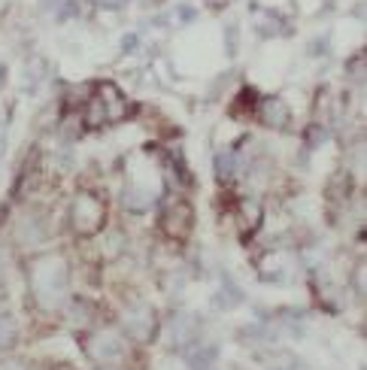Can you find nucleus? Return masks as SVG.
I'll use <instances>...</instances> for the list:
<instances>
[{
    "instance_id": "f257e3e1",
    "label": "nucleus",
    "mask_w": 367,
    "mask_h": 370,
    "mask_svg": "<svg viewBox=\"0 0 367 370\" xmlns=\"http://www.w3.org/2000/svg\"><path fill=\"white\" fill-rule=\"evenodd\" d=\"M31 291L46 309L61 304L67 291V264L61 255H43L31 264Z\"/></svg>"
},
{
    "instance_id": "f03ea898",
    "label": "nucleus",
    "mask_w": 367,
    "mask_h": 370,
    "mask_svg": "<svg viewBox=\"0 0 367 370\" xmlns=\"http://www.w3.org/2000/svg\"><path fill=\"white\" fill-rule=\"evenodd\" d=\"M82 346L91 355V361L100 370H122L128 364V343L122 334L115 331H97V334H85Z\"/></svg>"
},
{
    "instance_id": "7ed1b4c3",
    "label": "nucleus",
    "mask_w": 367,
    "mask_h": 370,
    "mask_svg": "<svg viewBox=\"0 0 367 370\" xmlns=\"http://www.w3.org/2000/svg\"><path fill=\"white\" fill-rule=\"evenodd\" d=\"M70 225L79 237H95L106 225V200L95 191H79L70 207Z\"/></svg>"
},
{
    "instance_id": "20e7f679",
    "label": "nucleus",
    "mask_w": 367,
    "mask_h": 370,
    "mask_svg": "<svg viewBox=\"0 0 367 370\" xmlns=\"http://www.w3.org/2000/svg\"><path fill=\"white\" fill-rule=\"evenodd\" d=\"M158 225L167 237L182 240L188 237L191 228H195V213H191V204L182 198H164L161 200V213H158Z\"/></svg>"
},
{
    "instance_id": "39448f33",
    "label": "nucleus",
    "mask_w": 367,
    "mask_h": 370,
    "mask_svg": "<svg viewBox=\"0 0 367 370\" xmlns=\"http://www.w3.org/2000/svg\"><path fill=\"white\" fill-rule=\"evenodd\" d=\"M124 325H128V334L131 337H137V340H152L155 334H158V319L155 313L149 307H137V309H131L128 316H124Z\"/></svg>"
},
{
    "instance_id": "423d86ee",
    "label": "nucleus",
    "mask_w": 367,
    "mask_h": 370,
    "mask_svg": "<svg viewBox=\"0 0 367 370\" xmlns=\"http://www.w3.org/2000/svg\"><path fill=\"white\" fill-rule=\"evenodd\" d=\"M106 124H113L110 109H106L104 95L95 88V95H91L85 100V106H82V128H85V131H100V128H106Z\"/></svg>"
},
{
    "instance_id": "0eeeda50",
    "label": "nucleus",
    "mask_w": 367,
    "mask_h": 370,
    "mask_svg": "<svg viewBox=\"0 0 367 370\" xmlns=\"http://www.w3.org/2000/svg\"><path fill=\"white\" fill-rule=\"evenodd\" d=\"M258 119H261V124H267V128H286L288 124V106L282 104L279 97H261V104H258Z\"/></svg>"
},
{
    "instance_id": "6e6552de",
    "label": "nucleus",
    "mask_w": 367,
    "mask_h": 370,
    "mask_svg": "<svg viewBox=\"0 0 367 370\" xmlns=\"http://www.w3.org/2000/svg\"><path fill=\"white\" fill-rule=\"evenodd\" d=\"M97 91H100V95H104V100H106V109H110L113 124L128 119V115H131V104H128V97L122 95L119 86H113V82H100Z\"/></svg>"
},
{
    "instance_id": "1a4fd4ad",
    "label": "nucleus",
    "mask_w": 367,
    "mask_h": 370,
    "mask_svg": "<svg viewBox=\"0 0 367 370\" xmlns=\"http://www.w3.org/2000/svg\"><path fill=\"white\" fill-rule=\"evenodd\" d=\"M234 213H237V228H240V234H255L258 231V225H261V204H258V200H240L237 204V209H234Z\"/></svg>"
},
{
    "instance_id": "9d476101",
    "label": "nucleus",
    "mask_w": 367,
    "mask_h": 370,
    "mask_svg": "<svg viewBox=\"0 0 367 370\" xmlns=\"http://www.w3.org/2000/svg\"><path fill=\"white\" fill-rule=\"evenodd\" d=\"M152 204H155V195L152 191H143L140 185H131V188L124 191V207H128L131 213H146Z\"/></svg>"
},
{
    "instance_id": "9b49d317",
    "label": "nucleus",
    "mask_w": 367,
    "mask_h": 370,
    "mask_svg": "<svg viewBox=\"0 0 367 370\" xmlns=\"http://www.w3.org/2000/svg\"><path fill=\"white\" fill-rule=\"evenodd\" d=\"M234 167H237V161H234V152H222L219 158H215V176H219V182H228L231 179Z\"/></svg>"
},
{
    "instance_id": "f8f14e48",
    "label": "nucleus",
    "mask_w": 367,
    "mask_h": 370,
    "mask_svg": "<svg viewBox=\"0 0 367 370\" xmlns=\"http://www.w3.org/2000/svg\"><path fill=\"white\" fill-rule=\"evenodd\" d=\"M215 361V349H204V352H195V355H188V367L191 370H210Z\"/></svg>"
},
{
    "instance_id": "ddd939ff",
    "label": "nucleus",
    "mask_w": 367,
    "mask_h": 370,
    "mask_svg": "<svg viewBox=\"0 0 367 370\" xmlns=\"http://www.w3.org/2000/svg\"><path fill=\"white\" fill-rule=\"evenodd\" d=\"M15 340V322L10 316H0V349H6Z\"/></svg>"
},
{
    "instance_id": "4468645a",
    "label": "nucleus",
    "mask_w": 367,
    "mask_h": 370,
    "mask_svg": "<svg viewBox=\"0 0 367 370\" xmlns=\"http://www.w3.org/2000/svg\"><path fill=\"white\" fill-rule=\"evenodd\" d=\"M91 313H95V309H91L88 300H76V304H73V319H76V322H79V319H82V322H88Z\"/></svg>"
},
{
    "instance_id": "2eb2a0df",
    "label": "nucleus",
    "mask_w": 367,
    "mask_h": 370,
    "mask_svg": "<svg viewBox=\"0 0 367 370\" xmlns=\"http://www.w3.org/2000/svg\"><path fill=\"white\" fill-rule=\"evenodd\" d=\"M179 15H182V22H195V10H191V6H182Z\"/></svg>"
},
{
    "instance_id": "dca6fc26",
    "label": "nucleus",
    "mask_w": 367,
    "mask_h": 370,
    "mask_svg": "<svg viewBox=\"0 0 367 370\" xmlns=\"http://www.w3.org/2000/svg\"><path fill=\"white\" fill-rule=\"evenodd\" d=\"M231 0H206V6H210V10H222V6H228Z\"/></svg>"
},
{
    "instance_id": "f3484780",
    "label": "nucleus",
    "mask_w": 367,
    "mask_h": 370,
    "mask_svg": "<svg viewBox=\"0 0 367 370\" xmlns=\"http://www.w3.org/2000/svg\"><path fill=\"white\" fill-rule=\"evenodd\" d=\"M124 49H137V37H133V33L124 37Z\"/></svg>"
}]
</instances>
